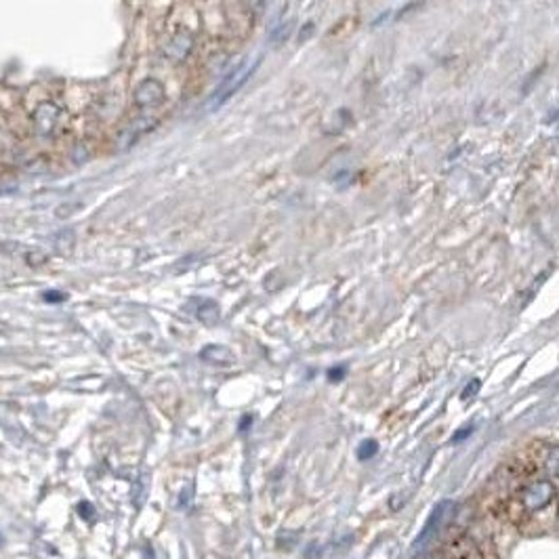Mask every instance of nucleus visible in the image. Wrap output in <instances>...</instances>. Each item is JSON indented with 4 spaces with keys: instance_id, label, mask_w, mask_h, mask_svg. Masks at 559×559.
Instances as JSON below:
<instances>
[{
    "instance_id": "11",
    "label": "nucleus",
    "mask_w": 559,
    "mask_h": 559,
    "mask_svg": "<svg viewBox=\"0 0 559 559\" xmlns=\"http://www.w3.org/2000/svg\"><path fill=\"white\" fill-rule=\"evenodd\" d=\"M378 452V444L374 439H364L358 448V458L360 461H371L373 456H376Z\"/></svg>"
},
{
    "instance_id": "16",
    "label": "nucleus",
    "mask_w": 559,
    "mask_h": 559,
    "mask_svg": "<svg viewBox=\"0 0 559 559\" xmlns=\"http://www.w3.org/2000/svg\"><path fill=\"white\" fill-rule=\"evenodd\" d=\"M78 511H80V515H82V517H89V519H91V517H93V513H95V511H93V507H91L89 502H82V504L78 507Z\"/></svg>"
},
{
    "instance_id": "8",
    "label": "nucleus",
    "mask_w": 559,
    "mask_h": 559,
    "mask_svg": "<svg viewBox=\"0 0 559 559\" xmlns=\"http://www.w3.org/2000/svg\"><path fill=\"white\" fill-rule=\"evenodd\" d=\"M191 36L187 34V32H183V34H179L171 45H169V49H166V55L169 57H173V60H183L187 53H189V49H191Z\"/></svg>"
},
{
    "instance_id": "12",
    "label": "nucleus",
    "mask_w": 559,
    "mask_h": 559,
    "mask_svg": "<svg viewBox=\"0 0 559 559\" xmlns=\"http://www.w3.org/2000/svg\"><path fill=\"white\" fill-rule=\"evenodd\" d=\"M480 387H482V383L478 380V378H473L465 389H463V393H461V400H469V397H473L478 391H480Z\"/></svg>"
},
{
    "instance_id": "3",
    "label": "nucleus",
    "mask_w": 559,
    "mask_h": 559,
    "mask_svg": "<svg viewBox=\"0 0 559 559\" xmlns=\"http://www.w3.org/2000/svg\"><path fill=\"white\" fill-rule=\"evenodd\" d=\"M555 498V484L549 482V480H538L530 486H526L521 492H519V500H521V507L530 513L534 511H541L545 507H549Z\"/></svg>"
},
{
    "instance_id": "14",
    "label": "nucleus",
    "mask_w": 559,
    "mask_h": 559,
    "mask_svg": "<svg viewBox=\"0 0 559 559\" xmlns=\"http://www.w3.org/2000/svg\"><path fill=\"white\" fill-rule=\"evenodd\" d=\"M191 486H187V488H183V492H181V497H179V509H186V507H189V502H191Z\"/></svg>"
},
{
    "instance_id": "17",
    "label": "nucleus",
    "mask_w": 559,
    "mask_h": 559,
    "mask_svg": "<svg viewBox=\"0 0 559 559\" xmlns=\"http://www.w3.org/2000/svg\"><path fill=\"white\" fill-rule=\"evenodd\" d=\"M250 423H252V417L250 414H247V417H242V421H240V425H238V429L240 431H247L250 427Z\"/></svg>"
},
{
    "instance_id": "2",
    "label": "nucleus",
    "mask_w": 559,
    "mask_h": 559,
    "mask_svg": "<svg viewBox=\"0 0 559 559\" xmlns=\"http://www.w3.org/2000/svg\"><path fill=\"white\" fill-rule=\"evenodd\" d=\"M454 502L452 500H441V502H437L434 507V511H431V515H429V519H427V524H425V528L421 530V534L417 536V541H414V549H421L423 545H427L429 541H434L435 536L439 534V530L450 521V517L454 515Z\"/></svg>"
},
{
    "instance_id": "7",
    "label": "nucleus",
    "mask_w": 559,
    "mask_h": 559,
    "mask_svg": "<svg viewBox=\"0 0 559 559\" xmlns=\"http://www.w3.org/2000/svg\"><path fill=\"white\" fill-rule=\"evenodd\" d=\"M200 358H202L204 362L215 364V366H223V364H227V362L234 360L232 354H230V349L223 347V345H208V347H204L202 354H200Z\"/></svg>"
},
{
    "instance_id": "13",
    "label": "nucleus",
    "mask_w": 559,
    "mask_h": 559,
    "mask_svg": "<svg viewBox=\"0 0 559 559\" xmlns=\"http://www.w3.org/2000/svg\"><path fill=\"white\" fill-rule=\"evenodd\" d=\"M345 374H347V368H345V366H334V368H330V371H328V378L337 383V380H341Z\"/></svg>"
},
{
    "instance_id": "1",
    "label": "nucleus",
    "mask_w": 559,
    "mask_h": 559,
    "mask_svg": "<svg viewBox=\"0 0 559 559\" xmlns=\"http://www.w3.org/2000/svg\"><path fill=\"white\" fill-rule=\"evenodd\" d=\"M259 62H261V57L256 55L252 62H247L242 63V65H238L221 84H219V89L213 93V97H210V101H208V110L210 112H215V110H219L227 99H232L247 82H249V78L254 74V69H256V65H259Z\"/></svg>"
},
{
    "instance_id": "9",
    "label": "nucleus",
    "mask_w": 559,
    "mask_h": 559,
    "mask_svg": "<svg viewBox=\"0 0 559 559\" xmlns=\"http://www.w3.org/2000/svg\"><path fill=\"white\" fill-rule=\"evenodd\" d=\"M293 23L288 21V23H284V26H280L271 36H269V47H280V45H284V40H288L290 38V34H293Z\"/></svg>"
},
{
    "instance_id": "15",
    "label": "nucleus",
    "mask_w": 559,
    "mask_h": 559,
    "mask_svg": "<svg viewBox=\"0 0 559 559\" xmlns=\"http://www.w3.org/2000/svg\"><path fill=\"white\" fill-rule=\"evenodd\" d=\"M473 431V427H467V429H458L456 434H454V437H452V444H458L461 439H465V437H469V434Z\"/></svg>"
},
{
    "instance_id": "18",
    "label": "nucleus",
    "mask_w": 559,
    "mask_h": 559,
    "mask_svg": "<svg viewBox=\"0 0 559 559\" xmlns=\"http://www.w3.org/2000/svg\"><path fill=\"white\" fill-rule=\"evenodd\" d=\"M45 299H53L51 303H60L63 299V295H60V293H45Z\"/></svg>"
},
{
    "instance_id": "19",
    "label": "nucleus",
    "mask_w": 559,
    "mask_h": 559,
    "mask_svg": "<svg viewBox=\"0 0 559 559\" xmlns=\"http://www.w3.org/2000/svg\"><path fill=\"white\" fill-rule=\"evenodd\" d=\"M0 541H2V536H0Z\"/></svg>"
},
{
    "instance_id": "5",
    "label": "nucleus",
    "mask_w": 559,
    "mask_h": 559,
    "mask_svg": "<svg viewBox=\"0 0 559 559\" xmlns=\"http://www.w3.org/2000/svg\"><path fill=\"white\" fill-rule=\"evenodd\" d=\"M154 125H156V118H149V116H143V118L135 120V123L128 126L125 132L120 135V139H118V147H120V149L130 147V145L135 143V139H137L141 132H145L147 128H152Z\"/></svg>"
},
{
    "instance_id": "6",
    "label": "nucleus",
    "mask_w": 559,
    "mask_h": 559,
    "mask_svg": "<svg viewBox=\"0 0 559 559\" xmlns=\"http://www.w3.org/2000/svg\"><path fill=\"white\" fill-rule=\"evenodd\" d=\"M57 116H60V110L51 103H43L38 110H36V128L43 132V135H49L53 128H55V123H57Z\"/></svg>"
},
{
    "instance_id": "10",
    "label": "nucleus",
    "mask_w": 559,
    "mask_h": 559,
    "mask_svg": "<svg viewBox=\"0 0 559 559\" xmlns=\"http://www.w3.org/2000/svg\"><path fill=\"white\" fill-rule=\"evenodd\" d=\"M198 317H200L202 322H206V324H213V322H217V317H219V307H217L215 303L206 301V303L200 305Z\"/></svg>"
},
{
    "instance_id": "4",
    "label": "nucleus",
    "mask_w": 559,
    "mask_h": 559,
    "mask_svg": "<svg viewBox=\"0 0 559 559\" xmlns=\"http://www.w3.org/2000/svg\"><path fill=\"white\" fill-rule=\"evenodd\" d=\"M164 99V89L158 80H145L135 91V103L141 108H154Z\"/></svg>"
}]
</instances>
